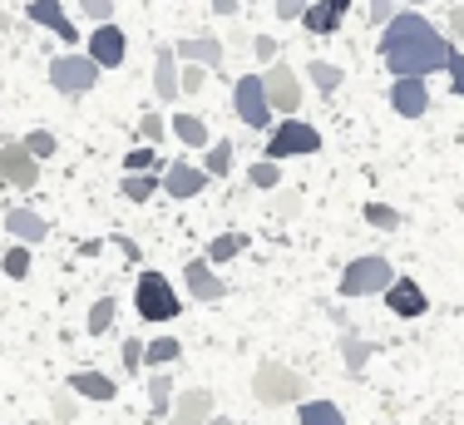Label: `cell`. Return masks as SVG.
Returning <instances> with one entry per match:
<instances>
[{
  "instance_id": "f5cc1de1",
  "label": "cell",
  "mask_w": 464,
  "mask_h": 425,
  "mask_svg": "<svg viewBox=\"0 0 464 425\" xmlns=\"http://www.w3.org/2000/svg\"><path fill=\"white\" fill-rule=\"evenodd\" d=\"M208 425H237V420H232V416H213V420H208Z\"/></svg>"
},
{
  "instance_id": "4fadbf2b",
  "label": "cell",
  "mask_w": 464,
  "mask_h": 425,
  "mask_svg": "<svg viewBox=\"0 0 464 425\" xmlns=\"http://www.w3.org/2000/svg\"><path fill=\"white\" fill-rule=\"evenodd\" d=\"M183 282H188V292H193L198 301H223L227 297V282L213 272V262H208V257H193V262L183 267Z\"/></svg>"
},
{
  "instance_id": "d4e9b609",
  "label": "cell",
  "mask_w": 464,
  "mask_h": 425,
  "mask_svg": "<svg viewBox=\"0 0 464 425\" xmlns=\"http://www.w3.org/2000/svg\"><path fill=\"white\" fill-rule=\"evenodd\" d=\"M169 129H173V139H179V143H188V149H208V124L198 114H173Z\"/></svg>"
},
{
  "instance_id": "c3c4849f",
  "label": "cell",
  "mask_w": 464,
  "mask_h": 425,
  "mask_svg": "<svg viewBox=\"0 0 464 425\" xmlns=\"http://www.w3.org/2000/svg\"><path fill=\"white\" fill-rule=\"evenodd\" d=\"M450 35H455V40H464V5H455V10H450Z\"/></svg>"
},
{
  "instance_id": "484cf974",
  "label": "cell",
  "mask_w": 464,
  "mask_h": 425,
  "mask_svg": "<svg viewBox=\"0 0 464 425\" xmlns=\"http://www.w3.org/2000/svg\"><path fill=\"white\" fill-rule=\"evenodd\" d=\"M183 356V341L179 337H153V341H143V366H173Z\"/></svg>"
},
{
  "instance_id": "681fc988",
  "label": "cell",
  "mask_w": 464,
  "mask_h": 425,
  "mask_svg": "<svg viewBox=\"0 0 464 425\" xmlns=\"http://www.w3.org/2000/svg\"><path fill=\"white\" fill-rule=\"evenodd\" d=\"M213 15H223V20H232V15H237V0H213Z\"/></svg>"
},
{
  "instance_id": "7402d4cb",
  "label": "cell",
  "mask_w": 464,
  "mask_h": 425,
  "mask_svg": "<svg viewBox=\"0 0 464 425\" xmlns=\"http://www.w3.org/2000/svg\"><path fill=\"white\" fill-rule=\"evenodd\" d=\"M371 356H375V346H371L366 337H356V331H346V337H341V361H346V371H351V376L366 371Z\"/></svg>"
},
{
  "instance_id": "db71d44e",
  "label": "cell",
  "mask_w": 464,
  "mask_h": 425,
  "mask_svg": "<svg viewBox=\"0 0 464 425\" xmlns=\"http://www.w3.org/2000/svg\"><path fill=\"white\" fill-rule=\"evenodd\" d=\"M169 425H173V420H169Z\"/></svg>"
},
{
  "instance_id": "7c38bea8",
  "label": "cell",
  "mask_w": 464,
  "mask_h": 425,
  "mask_svg": "<svg viewBox=\"0 0 464 425\" xmlns=\"http://www.w3.org/2000/svg\"><path fill=\"white\" fill-rule=\"evenodd\" d=\"M385 301H391V311H395V317H405V321H415V317H425V311H430V292L420 282H411V277H395L391 292H385Z\"/></svg>"
},
{
  "instance_id": "277c9868",
  "label": "cell",
  "mask_w": 464,
  "mask_h": 425,
  "mask_svg": "<svg viewBox=\"0 0 464 425\" xmlns=\"http://www.w3.org/2000/svg\"><path fill=\"white\" fill-rule=\"evenodd\" d=\"M134 307H139L143 321H173L183 311V301H179V292H173V282L163 272H139Z\"/></svg>"
},
{
  "instance_id": "f35d334b",
  "label": "cell",
  "mask_w": 464,
  "mask_h": 425,
  "mask_svg": "<svg viewBox=\"0 0 464 425\" xmlns=\"http://www.w3.org/2000/svg\"><path fill=\"white\" fill-rule=\"evenodd\" d=\"M50 410H54V425H70V420H74V400H70V390H54V396H50Z\"/></svg>"
},
{
  "instance_id": "60d3db41",
  "label": "cell",
  "mask_w": 464,
  "mask_h": 425,
  "mask_svg": "<svg viewBox=\"0 0 464 425\" xmlns=\"http://www.w3.org/2000/svg\"><path fill=\"white\" fill-rule=\"evenodd\" d=\"M371 25H391V20H395V0H371Z\"/></svg>"
},
{
  "instance_id": "6da1fadb",
  "label": "cell",
  "mask_w": 464,
  "mask_h": 425,
  "mask_svg": "<svg viewBox=\"0 0 464 425\" xmlns=\"http://www.w3.org/2000/svg\"><path fill=\"white\" fill-rule=\"evenodd\" d=\"M381 60H385V70H391L395 80H425V74H435V70H450L455 40L440 35L425 15L405 10V15H395L391 25H385Z\"/></svg>"
},
{
  "instance_id": "9a60e30c",
  "label": "cell",
  "mask_w": 464,
  "mask_h": 425,
  "mask_svg": "<svg viewBox=\"0 0 464 425\" xmlns=\"http://www.w3.org/2000/svg\"><path fill=\"white\" fill-rule=\"evenodd\" d=\"M391 109L401 119H420L430 109V84L425 80H395L391 84Z\"/></svg>"
},
{
  "instance_id": "d6986e66",
  "label": "cell",
  "mask_w": 464,
  "mask_h": 425,
  "mask_svg": "<svg viewBox=\"0 0 464 425\" xmlns=\"http://www.w3.org/2000/svg\"><path fill=\"white\" fill-rule=\"evenodd\" d=\"M173 54H183L188 64H203V70H218L223 64V40L218 35H188L173 44Z\"/></svg>"
},
{
  "instance_id": "4316f807",
  "label": "cell",
  "mask_w": 464,
  "mask_h": 425,
  "mask_svg": "<svg viewBox=\"0 0 464 425\" xmlns=\"http://www.w3.org/2000/svg\"><path fill=\"white\" fill-rule=\"evenodd\" d=\"M247 232H218L213 242H208V262H232L237 252H247Z\"/></svg>"
},
{
  "instance_id": "74e56055",
  "label": "cell",
  "mask_w": 464,
  "mask_h": 425,
  "mask_svg": "<svg viewBox=\"0 0 464 425\" xmlns=\"http://www.w3.org/2000/svg\"><path fill=\"white\" fill-rule=\"evenodd\" d=\"M203 64H183L179 70V94H198V89H203Z\"/></svg>"
},
{
  "instance_id": "30bf717a",
  "label": "cell",
  "mask_w": 464,
  "mask_h": 425,
  "mask_svg": "<svg viewBox=\"0 0 464 425\" xmlns=\"http://www.w3.org/2000/svg\"><path fill=\"white\" fill-rule=\"evenodd\" d=\"M124 54H129L124 30H119V25H94V35H90V60L99 64V70H119V64H124Z\"/></svg>"
},
{
  "instance_id": "d6a6232c",
  "label": "cell",
  "mask_w": 464,
  "mask_h": 425,
  "mask_svg": "<svg viewBox=\"0 0 464 425\" xmlns=\"http://www.w3.org/2000/svg\"><path fill=\"white\" fill-rule=\"evenodd\" d=\"M25 153H30V159H54V153H60V139H54V133L50 129H35V133H25Z\"/></svg>"
},
{
  "instance_id": "816d5d0a",
  "label": "cell",
  "mask_w": 464,
  "mask_h": 425,
  "mask_svg": "<svg viewBox=\"0 0 464 425\" xmlns=\"http://www.w3.org/2000/svg\"><path fill=\"white\" fill-rule=\"evenodd\" d=\"M395 5H411V10H420V5H430V0H395Z\"/></svg>"
},
{
  "instance_id": "7bdbcfd3",
  "label": "cell",
  "mask_w": 464,
  "mask_h": 425,
  "mask_svg": "<svg viewBox=\"0 0 464 425\" xmlns=\"http://www.w3.org/2000/svg\"><path fill=\"white\" fill-rule=\"evenodd\" d=\"M306 10H312V0H277V15L282 20H302Z\"/></svg>"
},
{
  "instance_id": "ba28073f",
  "label": "cell",
  "mask_w": 464,
  "mask_h": 425,
  "mask_svg": "<svg viewBox=\"0 0 464 425\" xmlns=\"http://www.w3.org/2000/svg\"><path fill=\"white\" fill-rule=\"evenodd\" d=\"M262 80H267V104L272 109H282V114H296V109H302V80H296L292 64H272Z\"/></svg>"
},
{
  "instance_id": "d590c367",
  "label": "cell",
  "mask_w": 464,
  "mask_h": 425,
  "mask_svg": "<svg viewBox=\"0 0 464 425\" xmlns=\"http://www.w3.org/2000/svg\"><path fill=\"white\" fill-rule=\"evenodd\" d=\"M247 183L252 188H277L282 183V169L272 159H262V163H252V169H247Z\"/></svg>"
},
{
  "instance_id": "b9f144b4",
  "label": "cell",
  "mask_w": 464,
  "mask_h": 425,
  "mask_svg": "<svg viewBox=\"0 0 464 425\" xmlns=\"http://www.w3.org/2000/svg\"><path fill=\"white\" fill-rule=\"evenodd\" d=\"M252 54H257L262 64H272V54H282V50H277V40H272V35H252Z\"/></svg>"
},
{
  "instance_id": "cb8c5ba5",
  "label": "cell",
  "mask_w": 464,
  "mask_h": 425,
  "mask_svg": "<svg viewBox=\"0 0 464 425\" xmlns=\"http://www.w3.org/2000/svg\"><path fill=\"white\" fill-rule=\"evenodd\" d=\"M296 420L302 425H346V410H341L336 400H302Z\"/></svg>"
},
{
  "instance_id": "44dd1931",
  "label": "cell",
  "mask_w": 464,
  "mask_h": 425,
  "mask_svg": "<svg viewBox=\"0 0 464 425\" xmlns=\"http://www.w3.org/2000/svg\"><path fill=\"white\" fill-rule=\"evenodd\" d=\"M70 390L74 396H84V400H114V376H104V371H74L70 376Z\"/></svg>"
},
{
  "instance_id": "ee69618b",
  "label": "cell",
  "mask_w": 464,
  "mask_h": 425,
  "mask_svg": "<svg viewBox=\"0 0 464 425\" xmlns=\"http://www.w3.org/2000/svg\"><path fill=\"white\" fill-rule=\"evenodd\" d=\"M139 366H143V341L129 337L124 341V371H139Z\"/></svg>"
},
{
  "instance_id": "bcb514c9",
  "label": "cell",
  "mask_w": 464,
  "mask_h": 425,
  "mask_svg": "<svg viewBox=\"0 0 464 425\" xmlns=\"http://www.w3.org/2000/svg\"><path fill=\"white\" fill-rule=\"evenodd\" d=\"M450 80H455V94L464 99V54L455 50V60H450Z\"/></svg>"
},
{
  "instance_id": "ab89813d",
  "label": "cell",
  "mask_w": 464,
  "mask_h": 425,
  "mask_svg": "<svg viewBox=\"0 0 464 425\" xmlns=\"http://www.w3.org/2000/svg\"><path fill=\"white\" fill-rule=\"evenodd\" d=\"M84 15H94L99 25H114V0H80Z\"/></svg>"
},
{
  "instance_id": "5b68a950",
  "label": "cell",
  "mask_w": 464,
  "mask_h": 425,
  "mask_svg": "<svg viewBox=\"0 0 464 425\" xmlns=\"http://www.w3.org/2000/svg\"><path fill=\"white\" fill-rule=\"evenodd\" d=\"M50 84L60 89V94H90V89L99 84V64L90 60V54H54L50 60Z\"/></svg>"
},
{
  "instance_id": "7dc6e473",
  "label": "cell",
  "mask_w": 464,
  "mask_h": 425,
  "mask_svg": "<svg viewBox=\"0 0 464 425\" xmlns=\"http://www.w3.org/2000/svg\"><path fill=\"white\" fill-rule=\"evenodd\" d=\"M114 248H119V252H124V257H129V262H139V257H143L134 238H114Z\"/></svg>"
},
{
  "instance_id": "f546056e",
  "label": "cell",
  "mask_w": 464,
  "mask_h": 425,
  "mask_svg": "<svg viewBox=\"0 0 464 425\" xmlns=\"http://www.w3.org/2000/svg\"><path fill=\"white\" fill-rule=\"evenodd\" d=\"M0 272H5L10 282H25V277H30V248H25V242H15V248L0 257Z\"/></svg>"
},
{
  "instance_id": "8d00e7d4",
  "label": "cell",
  "mask_w": 464,
  "mask_h": 425,
  "mask_svg": "<svg viewBox=\"0 0 464 425\" xmlns=\"http://www.w3.org/2000/svg\"><path fill=\"white\" fill-rule=\"evenodd\" d=\"M341 80H346V74H341L336 64H326V60H312V84H316V89H326V94H331V89H341Z\"/></svg>"
},
{
  "instance_id": "e0dca14e",
  "label": "cell",
  "mask_w": 464,
  "mask_h": 425,
  "mask_svg": "<svg viewBox=\"0 0 464 425\" xmlns=\"http://www.w3.org/2000/svg\"><path fill=\"white\" fill-rule=\"evenodd\" d=\"M351 0H312V10L302 15V25L312 30V35H336L341 20H346Z\"/></svg>"
},
{
  "instance_id": "4dcf8cb0",
  "label": "cell",
  "mask_w": 464,
  "mask_h": 425,
  "mask_svg": "<svg viewBox=\"0 0 464 425\" xmlns=\"http://www.w3.org/2000/svg\"><path fill=\"white\" fill-rule=\"evenodd\" d=\"M124 169H129V173H149V169L159 173V169H169V163L159 159V149H149V143H139V149H129V153H124Z\"/></svg>"
},
{
  "instance_id": "f907efd6",
  "label": "cell",
  "mask_w": 464,
  "mask_h": 425,
  "mask_svg": "<svg viewBox=\"0 0 464 425\" xmlns=\"http://www.w3.org/2000/svg\"><path fill=\"white\" fill-rule=\"evenodd\" d=\"M5 30H15V20H10L5 10H0V35H5Z\"/></svg>"
},
{
  "instance_id": "ac0fdd59",
  "label": "cell",
  "mask_w": 464,
  "mask_h": 425,
  "mask_svg": "<svg viewBox=\"0 0 464 425\" xmlns=\"http://www.w3.org/2000/svg\"><path fill=\"white\" fill-rule=\"evenodd\" d=\"M30 20H35V25H45L50 35H60L64 44H74L80 35H74V20L64 15V5L60 0H30Z\"/></svg>"
},
{
  "instance_id": "603a6c76",
  "label": "cell",
  "mask_w": 464,
  "mask_h": 425,
  "mask_svg": "<svg viewBox=\"0 0 464 425\" xmlns=\"http://www.w3.org/2000/svg\"><path fill=\"white\" fill-rule=\"evenodd\" d=\"M149 416L153 420L173 416V376L169 371H153V381H149Z\"/></svg>"
},
{
  "instance_id": "7a4b0ae2",
  "label": "cell",
  "mask_w": 464,
  "mask_h": 425,
  "mask_svg": "<svg viewBox=\"0 0 464 425\" xmlns=\"http://www.w3.org/2000/svg\"><path fill=\"white\" fill-rule=\"evenodd\" d=\"M252 396L262 400V406H302L306 400V376L292 371V366L282 361H262L257 371H252Z\"/></svg>"
},
{
  "instance_id": "8992f818",
  "label": "cell",
  "mask_w": 464,
  "mask_h": 425,
  "mask_svg": "<svg viewBox=\"0 0 464 425\" xmlns=\"http://www.w3.org/2000/svg\"><path fill=\"white\" fill-rule=\"evenodd\" d=\"M232 109L247 129H267L272 124V104H267V80L262 74H242L232 84Z\"/></svg>"
},
{
  "instance_id": "3957f363",
  "label": "cell",
  "mask_w": 464,
  "mask_h": 425,
  "mask_svg": "<svg viewBox=\"0 0 464 425\" xmlns=\"http://www.w3.org/2000/svg\"><path fill=\"white\" fill-rule=\"evenodd\" d=\"M391 282H395V272H391V262L385 257H351V267L341 272V297H375V292H391Z\"/></svg>"
},
{
  "instance_id": "52a82bcc",
  "label": "cell",
  "mask_w": 464,
  "mask_h": 425,
  "mask_svg": "<svg viewBox=\"0 0 464 425\" xmlns=\"http://www.w3.org/2000/svg\"><path fill=\"white\" fill-rule=\"evenodd\" d=\"M322 149V133L312 124H302V119H286L267 133V159L282 163V159H296V153H316Z\"/></svg>"
},
{
  "instance_id": "ffe728a7",
  "label": "cell",
  "mask_w": 464,
  "mask_h": 425,
  "mask_svg": "<svg viewBox=\"0 0 464 425\" xmlns=\"http://www.w3.org/2000/svg\"><path fill=\"white\" fill-rule=\"evenodd\" d=\"M153 89H159V99H179V54H173V44L153 54Z\"/></svg>"
},
{
  "instance_id": "2e32d148",
  "label": "cell",
  "mask_w": 464,
  "mask_h": 425,
  "mask_svg": "<svg viewBox=\"0 0 464 425\" xmlns=\"http://www.w3.org/2000/svg\"><path fill=\"white\" fill-rule=\"evenodd\" d=\"M5 228H10V238L25 242V248H35V242L50 238V222L40 218L35 208H10V212H5Z\"/></svg>"
},
{
  "instance_id": "83f0119b",
  "label": "cell",
  "mask_w": 464,
  "mask_h": 425,
  "mask_svg": "<svg viewBox=\"0 0 464 425\" xmlns=\"http://www.w3.org/2000/svg\"><path fill=\"white\" fill-rule=\"evenodd\" d=\"M153 188H163V178H159V173H129L124 183H119V193H124L129 203H149Z\"/></svg>"
},
{
  "instance_id": "f1b7e54d",
  "label": "cell",
  "mask_w": 464,
  "mask_h": 425,
  "mask_svg": "<svg viewBox=\"0 0 464 425\" xmlns=\"http://www.w3.org/2000/svg\"><path fill=\"white\" fill-rule=\"evenodd\" d=\"M227 169H232V139L208 143V153H203V173H208V178H223Z\"/></svg>"
},
{
  "instance_id": "f6af8a7d",
  "label": "cell",
  "mask_w": 464,
  "mask_h": 425,
  "mask_svg": "<svg viewBox=\"0 0 464 425\" xmlns=\"http://www.w3.org/2000/svg\"><path fill=\"white\" fill-rule=\"evenodd\" d=\"M296 208H302V198H296V193H277V198H272V212H277V218H292Z\"/></svg>"
},
{
  "instance_id": "8fae6325",
  "label": "cell",
  "mask_w": 464,
  "mask_h": 425,
  "mask_svg": "<svg viewBox=\"0 0 464 425\" xmlns=\"http://www.w3.org/2000/svg\"><path fill=\"white\" fill-rule=\"evenodd\" d=\"M208 183H213V178L198 169V163H188V159H173L169 169H163V193L169 198H198Z\"/></svg>"
},
{
  "instance_id": "9c48e42d",
  "label": "cell",
  "mask_w": 464,
  "mask_h": 425,
  "mask_svg": "<svg viewBox=\"0 0 464 425\" xmlns=\"http://www.w3.org/2000/svg\"><path fill=\"white\" fill-rule=\"evenodd\" d=\"M35 178H40V163L25 153V143H5V149H0V183L35 188Z\"/></svg>"
},
{
  "instance_id": "1f68e13d",
  "label": "cell",
  "mask_w": 464,
  "mask_h": 425,
  "mask_svg": "<svg viewBox=\"0 0 464 425\" xmlns=\"http://www.w3.org/2000/svg\"><path fill=\"white\" fill-rule=\"evenodd\" d=\"M114 317H119L114 297H99L94 307H90V321H84V327H90V337H104V331L114 327Z\"/></svg>"
},
{
  "instance_id": "5bb4252c",
  "label": "cell",
  "mask_w": 464,
  "mask_h": 425,
  "mask_svg": "<svg viewBox=\"0 0 464 425\" xmlns=\"http://www.w3.org/2000/svg\"><path fill=\"white\" fill-rule=\"evenodd\" d=\"M213 406H218V400H213V390H203V386H198V390H183V396L179 400H173V425H208V420H213Z\"/></svg>"
},
{
  "instance_id": "e575fe53",
  "label": "cell",
  "mask_w": 464,
  "mask_h": 425,
  "mask_svg": "<svg viewBox=\"0 0 464 425\" xmlns=\"http://www.w3.org/2000/svg\"><path fill=\"white\" fill-rule=\"evenodd\" d=\"M139 139L149 143V149H159V139H169V119L153 114V109H149V114L139 119Z\"/></svg>"
},
{
  "instance_id": "836d02e7",
  "label": "cell",
  "mask_w": 464,
  "mask_h": 425,
  "mask_svg": "<svg viewBox=\"0 0 464 425\" xmlns=\"http://www.w3.org/2000/svg\"><path fill=\"white\" fill-rule=\"evenodd\" d=\"M361 212H366V222H371V228H381V232H395V228H401V212H395L391 203H366V208H361Z\"/></svg>"
}]
</instances>
